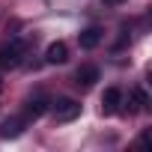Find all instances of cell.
Instances as JSON below:
<instances>
[{
	"label": "cell",
	"mask_w": 152,
	"mask_h": 152,
	"mask_svg": "<svg viewBox=\"0 0 152 152\" xmlns=\"http://www.w3.org/2000/svg\"><path fill=\"white\" fill-rule=\"evenodd\" d=\"M24 131V119L21 116H9L3 125H0V137H3V140H9V137H18Z\"/></svg>",
	"instance_id": "52a82bcc"
},
{
	"label": "cell",
	"mask_w": 152,
	"mask_h": 152,
	"mask_svg": "<svg viewBox=\"0 0 152 152\" xmlns=\"http://www.w3.org/2000/svg\"><path fill=\"white\" fill-rule=\"evenodd\" d=\"M45 110H48V102L45 99H33V102H27V116L24 119H39Z\"/></svg>",
	"instance_id": "ba28073f"
},
{
	"label": "cell",
	"mask_w": 152,
	"mask_h": 152,
	"mask_svg": "<svg viewBox=\"0 0 152 152\" xmlns=\"http://www.w3.org/2000/svg\"><path fill=\"white\" fill-rule=\"evenodd\" d=\"M78 116H81V104L75 102V99L54 102V119L57 122H72V119H78Z\"/></svg>",
	"instance_id": "7a4b0ae2"
},
{
	"label": "cell",
	"mask_w": 152,
	"mask_h": 152,
	"mask_svg": "<svg viewBox=\"0 0 152 152\" xmlns=\"http://www.w3.org/2000/svg\"><path fill=\"white\" fill-rule=\"evenodd\" d=\"M66 60H69V45H66V42H51L48 51H45V63L60 66V63H66Z\"/></svg>",
	"instance_id": "277c9868"
},
{
	"label": "cell",
	"mask_w": 152,
	"mask_h": 152,
	"mask_svg": "<svg viewBox=\"0 0 152 152\" xmlns=\"http://www.w3.org/2000/svg\"><path fill=\"white\" fill-rule=\"evenodd\" d=\"M102 36H104V33H102V27H87V30L78 36V42H81V48H84V51H93V48L102 42Z\"/></svg>",
	"instance_id": "8992f818"
},
{
	"label": "cell",
	"mask_w": 152,
	"mask_h": 152,
	"mask_svg": "<svg viewBox=\"0 0 152 152\" xmlns=\"http://www.w3.org/2000/svg\"><path fill=\"white\" fill-rule=\"evenodd\" d=\"M24 51H27V45L21 39H12L6 45H0V69H18L21 60H24Z\"/></svg>",
	"instance_id": "6da1fadb"
},
{
	"label": "cell",
	"mask_w": 152,
	"mask_h": 152,
	"mask_svg": "<svg viewBox=\"0 0 152 152\" xmlns=\"http://www.w3.org/2000/svg\"><path fill=\"white\" fill-rule=\"evenodd\" d=\"M119 104H122V93H119L116 87H107V90H104V96H102V110L110 116V113H116V110H119Z\"/></svg>",
	"instance_id": "5b68a950"
},
{
	"label": "cell",
	"mask_w": 152,
	"mask_h": 152,
	"mask_svg": "<svg viewBox=\"0 0 152 152\" xmlns=\"http://www.w3.org/2000/svg\"><path fill=\"white\" fill-rule=\"evenodd\" d=\"M104 3H107V6H119V3H122V0H104Z\"/></svg>",
	"instance_id": "30bf717a"
},
{
	"label": "cell",
	"mask_w": 152,
	"mask_h": 152,
	"mask_svg": "<svg viewBox=\"0 0 152 152\" xmlns=\"http://www.w3.org/2000/svg\"><path fill=\"white\" fill-rule=\"evenodd\" d=\"M131 110H149V96L137 87V90H131Z\"/></svg>",
	"instance_id": "9c48e42d"
},
{
	"label": "cell",
	"mask_w": 152,
	"mask_h": 152,
	"mask_svg": "<svg viewBox=\"0 0 152 152\" xmlns=\"http://www.w3.org/2000/svg\"><path fill=\"white\" fill-rule=\"evenodd\" d=\"M96 81H99V66H93V63H87V66H81L78 72H75V84H78L81 90H90Z\"/></svg>",
	"instance_id": "3957f363"
}]
</instances>
